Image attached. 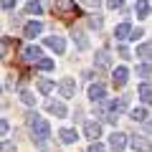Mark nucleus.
Masks as SVG:
<instances>
[{"label":"nucleus","instance_id":"obj_24","mask_svg":"<svg viewBox=\"0 0 152 152\" xmlns=\"http://www.w3.org/2000/svg\"><path fill=\"white\" fill-rule=\"evenodd\" d=\"M13 43H15V41H13V38H0V56H5V51L10 48Z\"/></svg>","mask_w":152,"mask_h":152},{"label":"nucleus","instance_id":"obj_15","mask_svg":"<svg viewBox=\"0 0 152 152\" xmlns=\"http://www.w3.org/2000/svg\"><path fill=\"white\" fill-rule=\"evenodd\" d=\"M129 31H132L129 23H119V26L114 28V36H117V41H127V38H129Z\"/></svg>","mask_w":152,"mask_h":152},{"label":"nucleus","instance_id":"obj_16","mask_svg":"<svg viewBox=\"0 0 152 152\" xmlns=\"http://www.w3.org/2000/svg\"><path fill=\"white\" fill-rule=\"evenodd\" d=\"M58 137H61V142H64V145H74V142L79 140L76 129H61V132H58Z\"/></svg>","mask_w":152,"mask_h":152},{"label":"nucleus","instance_id":"obj_19","mask_svg":"<svg viewBox=\"0 0 152 152\" xmlns=\"http://www.w3.org/2000/svg\"><path fill=\"white\" fill-rule=\"evenodd\" d=\"M132 119H134V122H147V119H150V112H147L145 107L132 109Z\"/></svg>","mask_w":152,"mask_h":152},{"label":"nucleus","instance_id":"obj_8","mask_svg":"<svg viewBox=\"0 0 152 152\" xmlns=\"http://www.w3.org/2000/svg\"><path fill=\"white\" fill-rule=\"evenodd\" d=\"M84 134L91 142H96L99 137H102V124H99V122H86V124H84Z\"/></svg>","mask_w":152,"mask_h":152},{"label":"nucleus","instance_id":"obj_6","mask_svg":"<svg viewBox=\"0 0 152 152\" xmlns=\"http://www.w3.org/2000/svg\"><path fill=\"white\" fill-rule=\"evenodd\" d=\"M127 137L129 134H124V132H112V137H109V147H112V150H124L127 147Z\"/></svg>","mask_w":152,"mask_h":152},{"label":"nucleus","instance_id":"obj_4","mask_svg":"<svg viewBox=\"0 0 152 152\" xmlns=\"http://www.w3.org/2000/svg\"><path fill=\"white\" fill-rule=\"evenodd\" d=\"M56 13H58L61 18L76 15V3L74 0H56Z\"/></svg>","mask_w":152,"mask_h":152},{"label":"nucleus","instance_id":"obj_33","mask_svg":"<svg viewBox=\"0 0 152 152\" xmlns=\"http://www.w3.org/2000/svg\"><path fill=\"white\" fill-rule=\"evenodd\" d=\"M0 5H3V8H8V10H10V8H15V0H0Z\"/></svg>","mask_w":152,"mask_h":152},{"label":"nucleus","instance_id":"obj_1","mask_svg":"<svg viewBox=\"0 0 152 152\" xmlns=\"http://www.w3.org/2000/svg\"><path fill=\"white\" fill-rule=\"evenodd\" d=\"M26 122H28V127L33 129V140H38L41 145H43V142L48 140V134H51L48 122H46L43 117H38V112H28L26 114Z\"/></svg>","mask_w":152,"mask_h":152},{"label":"nucleus","instance_id":"obj_30","mask_svg":"<svg viewBox=\"0 0 152 152\" xmlns=\"http://www.w3.org/2000/svg\"><path fill=\"white\" fill-rule=\"evenodd\" d=\"M8 129H10V124H8L5 119H0V137H5V134H8Z\"/></svg>","mask_w":152,"mask_h":152},{"label":"nucleus","instance_id":"obj_23","mask_svg":"<svg viewBox=\"0 0 152 152\" xmlns=\"http://www.w3.org/2000/svg\"><path fill=\"white\" fill-rule=\"evenodd\" d=\"M36 64H38L41 71H51V69H53V61H51V58H38Z\"/></svg>","mask_w":152,"mask_h":152},{"label":"nucleus","instance_id":"obj_10","mask_svg":"<svg viewBox=\"0 0 152 152\" xmlns=\"http://www.w3.org/2000/svg\"><path fill=\"white\" fill-rule=\"evenodd\" d=\"M23 33H26V38H36V36H41V33H43V23H41V20H31V23H26Z\"/></svg>","mask_w":152,"mask_h":152},{"label":"nucleus","instance_id":"obj_29","mask_svg":"<svg viewBox=\"0 0 152 152\" xmlns=\"http://www.w3.org/2000/svg\"><path fill=\"white\" fill-rule=\"evenodd\" d=\"M122 5H124V0H107V8H112V10H117Z\"/></svg>","mask_w":152,"mask_h":152},{"label":"nucleus","instance_id":"obj_17","mask_svg":"<svg viewBox=\"0 0 152 152\" xmlns=\"http://www.w3.org/2000/svg\"><path fill=\"white\" fill-rule=\"evenodd\" d=\"M74 43H76L79 51H86L89 48V41H86V36H84L81 31H74Z\"/></svg>","mask_w":152,"mask_h":152},{"label":"nucleus","instance_id":"obj_11","mask_svg":"<svg viewBox=\"0 0 152 152\" xmlns=\"http://www.w3.org/2000/svg\"><path fill=\"white\" fill-rule=\"evenodd\" d=\"M104 94H107V89H104V84H91V86H89V99H91L94 104L104 102Z\"/></svg>","mask_w":152,"mask_h":152},{"label":"nucleus","instance_id":"obj_22","mask_svg":"<svg viewBox=\"0 0 152 152\" xmlns=\"http://www.w3.org/2000/svg\"><path fill=\"white\" fill-rule=\"evenodd\" d=\"M20 102L28 104V107H33L36 104V96H33V91H20Z\"/></svg>","mask_w":152,"mask_h":152},{"label":"nucleus","instance_id":"obj_31","mask_svg":"<svg viewBox=\"0 0 152 152\" xmlns=\"http://www.w3.org/2000/svg\"><path fill=\"white\" fill-rule=\"evenodd\" d=\"M0 152H15V145L13 142H5V145L0 147Z\"/></svg>","mask_w":152,"mask_h":152},{"label":"nucleus","instance_id":"obj_25","mask_svg":"<svg viewBox=\"0 0 152 152\" xmlns=\"http://www.w3.org/2000/svg\"><path fill=\"white\" fill-rule=\"evenodd\" d=\"M38 91H41V94H51V91H53V81H41V84H38Z\"/></svg>","mask_w":152,"mask_h":152},{"label":"nucleus","instance_id":"obj_21","mask_svg":"<svg viewBox=\"0 0 152 152\" xmlns=\"http://www.w3.org/2000/svg\"><path fill=\"white\" fill-rule=\"evenodd\" d=\"M137 56H140L142 61H150V43H140V48H137Z\"/></svg>","mask_w":152,"mask_h":152},{"label":"nucleus","instance_id":"obj_35","mask_svg":"<svg viewBox=\"0 0 152 152\" xmlns=\"http://www.w3.org/2000/svg\"><path fill=\"white\" fill-rule=\"evenodd\" d=\"M0 91H3V89H0Z\"/></svg>","mask_w":152,"mask_h":152},{"label":"nucleus","instance_id":"obj_34","mask_svg":"<svg viewBox=\"0 0 152 152\" xmlns=\"http://www.w3.org/2000/svg\"><path fill=\"white\" fill-rule=\"evenodd\" d=\"M119 56H122V58H129V51H127L124 46H119Z\"/></svg>","mask_w":152,"mask_h":152},{"label":"nucleus","instance_id":"obj_9","mask_svg":"<svg viewBox=\"0 0 152 152\" xmlns=\"http://www.w3.org/2000/svg\"><path fill=\"white\" fill-rule=\"evenodd\" d=\"M46 46L53 48L56 53H64V51H66V41L61 36H46Z\"/></svg>","mask_w":152,"mask_h":152},{"label":"nucleus","instance_id":"obj_14","mask_svg":"<svg viewBox=\"0 0 152 152\" xmlns=\"http://www.w3.org/2000/svg\"><path fill=\"white\" fill-rule=\"evenodd\" d=\"M41 48H38V46H26V48H23V58L26 61H38L41 58Z\"/></svg>","mask_w":152,"mask_h":152},{"label":"nucleus","instance_id":"obj_13","mask_svg":"<svg viewBox=\"0 0 152 152\" xmlns=\"http://www.w3.org/2000/svg\"><path fill=\"white\" fill-rule=\"evenodd\" d=\"M94 64H96V69H109V66H112V56L107 53V51H99L96 56H94Z\"/></svg>","mask_w":152,"mask_h":152},{"label":"nucleus","instance_id":"obj_7","mask_svg":"<svg viewBox=\"0 0 152 152\" xmlns=\"http://www.w3.org/2000/svg\"><path fill=\"white\" fill-rule=\"evenodd\" d=\"M46 109H48L53 117H66V114H69L66 104L64 102H56V99H48V102H46Z\"/></svg>","mask_w":152,"mask_h":152},{"label":"nucleus","instance_id":"obj_20","mask_svg":"<svg viewBox=\"0 0 152 152\" xmlns=\"http://www.w3.org/2000/svg\"><path fill=\"white\" fill-rule=\"evenodd\" d=\"M140 99H142L145 104H150V99H152V89H150V84H147V81L140 86Z\"/></svg>","mask_w":152,"mask_h":152},{"label":"nucleus","instance_id":"obj_26","mask_svg":"<svg viewBox=\"0 0 152 152\" xmlns=\"http://www.w3.org/2000/svg\"><path fill=\"white\" fill-rule=\"evenodd\" d=\"M86 152H107V150H104V145L96 140V142H91V145H89V150H86Z\"/></svg>","mask_w":152,"mask_h":152},{"label":"nucleus","instance_id":"obj_28","mask_svg":"<svg viewBox=\"0 0 152 152\" xmlns=\"http://www.w3.org/2000/svg\"><path fill=\"white\" fill-rule=\"evenodd\" d=\"M89 23H91V28H102V15H91V18H89Z\"/></svg>","mask_w":152,"mask_h":152},{"label":"nucleus","instance_id":"obj_12","mask_svg":"<svg viewBox=\"0 0 152 152\" xmlns=\"http://www.w3.org/2000/svg\"><path fill=\"white\" fill-rule=\"evenodd\" d=\"M134 13H137V18H140V20H147V18H150V0H137Z\"/></svg>","mask_w":152,"mask_h":152},{"label":"nucleus","instance_id":"obj_32","mask_svg":"<svg viewBox=\"0 0 152 152\" xmlns=\"http://www.w3.org/2000/svg\"><path fill=\"white\" fill-rule=\"evenodd\" d=\"M84 5H89V8H99L102 5V0H81Z\"/></svg>","mask_w":152,"mask_h":152},{"label":"nucleus","instance_id":"obj_18","mask_svg":"<svg viewBox=\"0 0 152 152\" xmlns=\"http://www.w3.org/2000/svg\"><path fill=\"white\" fill-rule=\"evenodd\" d=\"M26 13L28 15H41V13H43V5H41L38 0H31V3L26 5Z\"/></svg>","mask_w":152,"mask_h":152},{"label":"nucleus","instance_id":"obj_27","mask_svg":"<svg viewBox=\"0 0 152 152\" xmlns=\"http://www.w3.org/2000/svg\"><path fill=\"white\" fill-rule=\"evenodd\" d=\"M137 74H140V79H147V76H150V66H147V61L137 69Z\"/></svg>","mask_w":152,"mask_h":152},{"label":"nucleus","instance_id":"obj_2","mask_svg":"<svg viewBox=\"0 0 152 152\" xmlns=\"http://www.w3.org/2000/svg\"><path fill=\"white\" fill-rule=\"evenodd\" d=\"M127 145H129L134 152H150V150H152V145H150V137H142V134L127 137Z\"/></svg>","mask_w":152,"mask_h":152},{"label":"nucleus","instance_id":"obj_5","mask_svg":"<svg viewBox=\"0 0 152 152\" xmlns=\"http://www.w3.org/2000/svg\"><path fill=\"white\" fill-rule=\"evenodd\" d=\"M112 81L117 89H122L127 81H129V71H127V66H119V69H114L112 71Z\"/></svg>","mask_w":152,"mask_h":152},{"label":"nucleus","instance_id":"obj_3","mask_svg":"<svg viewBox=\"0 0 152 152\" xmlns=\"http://www.w3.org/2000/svg\"><path fill=\"white\" fill-rule=\"evenodd\" d=\"M58 91H61V96H64V99L76 96V81L71 79V76H64V79L58 81Z\"/></svg>","mask_w":152,"mask_h":152}]
</instances>
